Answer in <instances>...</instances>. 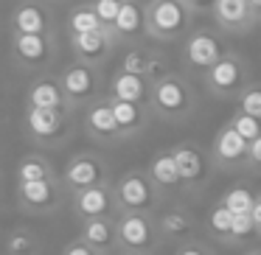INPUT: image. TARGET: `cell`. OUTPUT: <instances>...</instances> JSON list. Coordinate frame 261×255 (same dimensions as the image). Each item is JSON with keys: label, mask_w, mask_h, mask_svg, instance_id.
<instances>
[{"label": "cell", "mask_w": 261, "mask_h": 255, "mask_svg": "<svg viewBox=\"0 0 261 255\" xmlns=\"http://www.w3.org/2000/svg\"><path fill=\"white\" fill-rule=\"evenodd\" d=\"M59 168L40 152H31L20 157L17 163V182H40V180H57Z\"/></svg>", "instance_id": "cell-26"}, {"label": "cell", "mask_w": 261, "mask_h": 255, "mask_svg": "<svg viewBox=\"0 0 261 255\" xmlns=\"http://www.w3.org/2000/svg\"><path fill=\"white\" fill-rule=\"evenodd\" d=\"M149 59H152V48H146V45H129L124 53H121L118 70H121V73H129V76H141V79H146Z\"/></svg>", "instance_id": "cell-28"}, {"label": "cell", "mask_w": 261, "mask_h": 255, "mask_svg": "<svg viewBox=\"0 0 261 255\" xmlns=\"http://www.w3.org/2000/svg\"><path fill=\"white\" fill-rule=\"evenodd\" d=\"M68 193L62 191L57 180H40V182H17L14 185V202L29 216H51L59 210Z\"/></svg>", "instance_id": "cell-12"}, {"label": "cell", "mask_w": 261, "mask_h": 255, "mask_svg": "<svg viewBox=\"0 0 261 255\" xmlns=\"http://www.w3.org/2000/svg\"><path fill=\"white\" fill-rule=\"evenodd\" d=\"M107 101H110V112H113V121H115V126H118L121 143L135 140V137H141L143 132L149 129V124H152V115H149L146 107H141V104L113 101V98H107Z\"/></svg>", "instance_id": "cell-21"}, {"label": "cell", "mask_w": 261, "mask_h": 255, "mask_svg": "<svg viewBox=\"0 0 261 255\" xmlns=\"http://www.w3.org/2000/svg\"><path fill=\"white\" fill-rule=\"evenodd\" d=\"M174 255H216L214 247L202 238H194V241H186L180 247H174Z\"/></svg>", "instance_id": "cell-36"}, {"label": "cell", "mask_w": 261, "mask_h": 255, "mask_svg": "<svg viewBox=\"0 0 261 255\" xmlns=\"http://www.w3.org/2000/svg\"><path fill=\"white\" fill-rule=\"evenodd\" d=\"M199 3L191 0H149L143 3L146 40L154 42H182L199 14Z\"/></svg>", "instance_id": "cell-2"}, {"label": "cell", "mask_w": 261, "mask_h": 255, "mask_svg": "<svg viewBox=\"0 0 261 255\" xmlns=\"http://www.w3.org/2000/svg\"><path fill=\"white\" fill-rule=\"evenodd\" d=\"M82 132H85L90 140L104 143V146H118V126L113 121V112H110V101L107 96L90 101L87 107H82Z\"/></svg>", "instance_id": "cell-18"}, {"label": "cell", "mask_w": 261, "mask_h": 255, "mask_svg": "<svg viewBox=\"0 0 261 255\" xmlns=\"http://www.w3.org/2000/svg\"><path fill=\"white\" fill-rule=\"evenodd\" d=\"M115 241H118V252L129 255H158L163 244L152 213H118L115 216Z\"/></svg>", "instance_id": "cell-7"}, {"label": "cell", "mask_w": 261, "mask_h": 255, "mask_svg": "<svg viewBox=\"0 0 261 255\" xmlns=\"http://www.w3.org/2000/svg\"><path fill=\"white\" fill-rule=\"evenodd\" d=\"M104 25L98 23L96 12L90 9V3H79V6H70L65 14V31L68 37H82V34H93V31H101Z\"/></svg>", "instance_id": "cell-27"}, {"label": "cell", "mask_w": 261, "mask_h": 255, "mask_svg": "<svg viewBox=\"0 0 261 255\" xmlns=\"http://www.w3.org/2000/svg\"><path fill=\"white\" fill-rule=\"evenodd\" d=\"M225 53H227V45H225V40H222L216 31L194 29V31H188V37L182 40L180 59H182L186 73L199 76V79H202V76L208 73V70L214 68Z\"/></svg>", "instance_id": "cell-9"}, {"label": "cell", "mask_w": 261, "mask_h": 255, "mask_svg": "<svg viewBox=\"0 0 261 255\" xmlns=\"http://www.w3.org/2000/svg\"><path fill=\"white\" fill-rule=\"evenodd\" d=\"M57 81H59V90H62V96H65L68 109L76 112V109L87 107L90 101H96V98L104 96V81H107V76H104V70L70 62L59 70Z\"/></svg>", "instance_id": "cell-5"}, {"label": "cell", "mask_w": 261, "mask_h": 255, "mask_svg": "<svg viewBox=\"0 0 261 255\" xmlns=\"http://www.w3.org/2000/svg\"><path fill=\"white\" fill-rule=\"evenodd\" d=\"M104 96L113 98V101H124V104H141L146 107L149 101V81L141 79V76H129L121 73L118 68L107 76L104 81Z\"/></svg>", "instance_id": "cell-22"}, {"label": "cell", "mask_w": 261, "mask_h": 255, "mask_svg": "<svg viewBox=\"0 0 261 255\" xmlns=\"http://www.w3.org/2000/svg\"><path fill=\"white\" fill-rule=\"evenodd\" d=\"M242 255H261V252H258V247H247Z\"/></svg>", "instance_id": "cell-39"}, {"label": "cell", "mask_w": 261, "mask_h": 255, "mask_svg": "<svg viewBox=\"0 0 261 255\" xmlns=\"http://www.w3.org/2000/svg\"><path fill=\"white\" fill-rule=\"evenodd\" d=\"M68 45L76 65H87V68H96V70H104V65L113 59L115 48H118L107 29L82 34V37H68Z\"/></svg>", "instance_id": "cell-15"}, {"label": "cell", "mask_w": 261, "mask_h": 255, "mask_svg": "<svg viewBox=\"0 0 261 255\" xmlns=\"http://www.w3.org/2000/svg\"><path fill=\"white\" fill-rule=\"evenodd\" d=\"M244 152H247V143L230 129V126H222L214 135V143H211V165L219 171H236L244 168Z\"/></svg>", "instance_id": "cell-20"}, {"label": "cell", "mask_w": 261, "mask_h": 255, "mask_svg": "<svg viewBox=\"0 0 261 255\" xmlns=\"http://www.w3.org/2000/svg\"><path fill=\"white\" fill-rule=\"evenodd\" d=\"M25 109H51V112H70L65 96L59 90L57 76H37L25 93Z\"/></svg>", "instance_id": "cell-23"}, {"label": "cell", "mask_w": 261, "mask_h": 255, "mask_svg": "<svg viewBox=\"0 0 261 255\" xmlns=\"http://www.w3.org/2000/svg\"><path fill=\"white\" fill-rule=\"evenodd\" d=\"M169 154H171V160H174L180 191L202 193V188L211 182V174H214L208 152H205L202 146H197L194 140H182V143H174V146L169 149Z\"/></svg>", "instance_id": "cell-8"}, {"label": "cell", "mask_w": 261, "mask_h": 255, "mask_svg": "<svg viewBox=\"0 0 261 255\" xmlns=\"http://www.w3.org/2000/svg\"><path fill=\"white\" fill-rule=\"evenodd\" d=\"M258 165H261V137L253 143H247V152H244V168L258 171Z\"/></svg>", "instance_id": "cell-37"}, {"label": "cell", "mask_w": 261, "mask_h": 255, "mask_svg": "<svg viewBox=\"0 0 261 255\" xmlns=\"http://www.w3.org/2000/svg\"><path fill=\"white\" fill-rule=\"evenodd\" d=\"M70 210H73L76 221L113 219V216H118V205H115V196H113V180L104 182V185L70 193Z\"/></svg>", "instance_id": "cell-14"}, {"label": "cell", "mask_w": 261, "mask_h": 255, "mask_svg": "<svg viewBox=\"0 0 261 255\" xmlns=\"http://www.w3.org/2000/svg\"><path fill=\"white\" fill-rule=\"evenodd\" d=\"M233 101H236V112L247 115V118L261 121V87L255 84V81H250V84L244 87V90L233 98Z\"/></svg>", "instance_id": "cell-33"}, {"label": "cell", "mask_w": 261, "mask_h": 255, "mask_svg": "<svg viewBox=\"0 0 261 255\" xmlns=\"http://www.w3.org/2000/svg\"><path fill=\"white\" fill-rule=\"evenodd\" d=\"M255 238H258V227L253 224L247 213L233 216L230 219V238H227V247H255Z\"/></svg>", "instance_id": "cell-30"}, {"label": "cell", "mask_w": 261, "mask_h": 255, "mask_svg": "<svg viewBox=\"0 0 261 255\" xmlns=\"http://www.w3.org/2000/svg\"><path fill=\"white\" fill-rule=\"evenodd\" d=\"M154 227H158L160 241H171V244H186L197 238V216L186 208V205H171L166 210L154 213Z\"/></svg>", "instance_id": "cell-16"}, {"label": "cell", "mask_w": 261, "mask_h": 255, "mask_svg": "<svg viewBox=\"0 0 261 255\" xmlns=\"http://www.w3.org/2000/svg\"><path fill=\"white\" fill-rule=\"evenodd\" d=\"M143 171H146L149 182L154 185V191H158L160 196L180 191V180H177V168H174V160H171L169 149H160V152H154L152 160H149V165H146Z\"/></svg>", "instance_id": "cell-25"}, {"label": "cell", "mask_w": 261, "mask_h": 255, "mask_svg": "<svg viewBox=\"0 0 261 255\" xmlns=\"http://www.w3.org/2000/svg\"><path fill=\"white\" fill-rule=\"evenodd\" d=\"M59 255H98V252H93L90 247H87V244H82L79 238H73V241H68L62 247V252Z\"/></svg>", "instance_id": "cell-38"}, {"label": "cell", "mask_w": 261, "mask_h": 255, "mask_svg": "<svg viewBox=\"0 0 261 255\" xmlns=\"http://www.w3.org/2000/svg\"><path fill=\"white\" fill-rule=\"evenodd\" d=\"M227 126H230V129L236 132L244 143H253V140H258V137H261V124L255 118L242 115V112H233V118L227 121Z\"/></svg>", "instance_id": "cell-34"}, {"label": "cell", "mask_w": 261, "mask_h": 255, "mask_svg": "<svg viewBox=\"0 0 261 255\" xmlns=\"http://www.w3.org/2000/svg\"><path fill=\"white\" fill-rule=\"evenodd\" d=\"M12 62L25 73L45 76L48 68L57 62L59 42L57 37H25V34H12Z\"/></svg>", "instance_id": "cell-10"}, {"label": "cell", "mask_w": 261, "mask_h": 255, "mask_svg": "<svg viewBox=\"0 0 261 255\" xmlns=\"http://www.w3.org/2000/svg\"><path fill=\"white\" fill-rule=\"evenodd\" d=\"M110 37L115 45H143L146 42V17H143V3L138 0H121V9L110 25Z\"/></svg>", "instance_id": "cell-17"}, {"label": "cell", "mask_w": 261, "mask_h": 255, "mask_svg": "<svg viewBox=\"0 0 261 255\" xmlns=\"http://www.w3.org/2000/svg\"><path fill=\"white\" fill-rule=\"evenodd\" d=\"M113 196H115V205H118V213H158L160 196L154 191V185L149 182L146 171L143 168H129L113 182Z\"/></svg>", "instance_id": "cell-3"}, {"label": "cell", "mask_w": 261, "mask_h": 255, "mask_svg": "<svg viewBox=\"0 0 261 255\" xmlns=\"http://www.w3.org/2000/svg\"><path fill=\"white\" fill-rule=\"evenodd\" d=\"M118 255H129V252H118Z\"/></svg>", "instance_id": "cell-40"}, {"label": "cell", "mask_w": 261, "mask_h": 255, "mask_svg": "<svg viewBox=\"0 0 261 255\" xmlns=\"http://www.w3.org/2000/svg\"><path fill=\"white\" fill-rule=\"evenodd\" d=\"M255 199H258V196H255L247 185H233V188H227V191L222 193L219 205L230 216H242V213H250V208L255 205Z\"/></svg>", "instance_id": "cell-29"}, {"label": "cell", "mask_w": 261, "mask_h": 255, "mask_svg": "<svg viewBox=\"0 0 261 255\" xmlns=\"http://www.w3.org/2000/svg\"><path fill=\"white\" fill-rule=\"evenodd\" d=\"M211 9H214L216 29L233 37L250 34L261 20L258 0H216V3H211Z\"/></svg>", "instance_id": "cell-13"}, {"label": "cell", "mask_w": 261, "mask_h": 255, "mask_svg": "<svg viewBox=\"0 0 261 255\" xmlns=\"http://www.w3.org/2000/svg\"><path fill=\"white\" fill-rule=\"evenodd\" d=\"M12 34L57 37V20L45 3H20L12 12Z\"/></svg>", "instance_id": "cell-19"}, {"label": "cell", "mask_w": 261, "mask_h": 255, "mask_svg": "<svg viewBox=\"0 0 261 255\" xmlns=\"http://www.w3.org/2000/svg\"><path fill=\"white\" fill-rule=\"evenodd\" d=\"M250 81H253V76H250L247 59H244L242 53L230 51V48H227L225 56L202 76L205 90H208L214 98H219V101H233Z\"/></svg>", "instance_id": "cell-6"}, {"label": "cell", "mask_w": 261, "mask_h": 255, "mask_svg": "<svg viewBox=\"0 0 261 255\" xmlns=\"http://www.w3.org/2000/svg\"><path fill=\"white\" fill-rule=\"evenodd\" d=\"M3 252L6 255H37L40 252V238L31 230L20 227V230H12L3 241Z\"/></svg>", "instance_id": "cell-31"}, {"label": "cell", "mask_w": 261, "mask_h": 255, "mask_svg": "<svg viewBox=\"0 0 261 255\" xmlns=\"http://www.w3.org/2000/svg\"><path fill=\"white\" fill-rule=\"evenodd\" d=\"M90 9L96 12L98 23H101L104 29H110L115 14H118V9H121V0H96V3H90Z\"/></svg>", "instance_id": "cell-35"}, {"label": "cell", "mask_w": 261, "mask_h": 255, "mask_svg": "<svg viewBox=\"0 0 261 255\" xmlns=\"http://www.w3.org/2000/svg\"><path fill=\"white\" fill-rule=\"evenodd\" d=\"M79 238L82 244L98 255H118V241H115V216L113 219H90L79 221Z\"/></svg>", "instance_id": "cell-24"}, {"label": "cell", "mask_w": 261, "mask_h": 255, "mask_svg": "<svg viewBox=\"0 0 261 255\" xmlns=\"http://www.w3.org/2000/svg\"><path fill=\"white\" fill-rule=\"evenodd\" d=\"M23 132L37 149H59L73 135V112H51V109H25Z\"/></svg>", "instance_id": "cell-4"}, {"label": "cell", "mask_w": 261, "mask_h": 255, "mask_svg": "<svg viewBox=\"0 0 261 255\" xmlns=\"http://www.w3.org/2000/svg\"><path fill=\"white\" fill-rule=\"evenodd\" d=\"M230 219L233 216L227 213L219 202H216L214 208L208 210V216H205V230H208V236L214 238V241L225 244V247H227V238H230Z\"/></svg>", "instance_id": "cell-32"}, {"label": "cell", "mask_w": 261, "mask_h": 255, "mask_svg": "<svg viewBox=\"0 0 261 255\" xmlns=\"http://www.w3.org/2000/svg\"><path fill=\"white\" fill-rule=\"evenodd\" d=\"M146 109L152 118L166 121V124L188 121L197 112V93H194V84L188 81V76L171 70V73H166L154 84H149Z\"/></svg>", "instance_id": "cell-1"}, {"label": "cell", "mask_w": 261, "mask_h": 255, "mask_svg": "<svg viewBox=\"0 0 261 255\" xmlns=\"http://www.w3.org/2000/svg\"><path fill=\"white\" fill-rule=\"evenodd\" d=\"M104 182H110V171L104 157L96 152H76L59 171V185L68 196L76 191H85V188L104 185Z\"/></svg>", "instance_id": "cell-11"}]
</instances>
